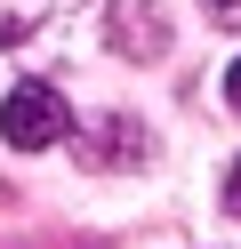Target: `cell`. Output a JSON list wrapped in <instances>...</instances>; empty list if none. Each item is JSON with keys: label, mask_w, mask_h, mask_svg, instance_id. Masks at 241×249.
<instances>
[{"label": "cell", "mask_w": 241, "mask_h": 249, "mask_svg": "<svg viewBox=\"0 0 241 249\" xmlns=\"http://www.w3.org/2000/svg\"><path fill=\"white\" fill-rule=\"evenodd\" d=\"M64 8H80V0H0V49H16V40H32L48 17H64Z\"/></svg>", "instance_id": "obj_3"}, {"label": "cell", "mask_w": 241, "mask_h": 249, "mask_svg": "<svg viewBox=\"0 0 241 249\" xmlns=\"http://www.w3.org/2000/svg\"><path fill=\"white\" fill-rule=\"evenodd\" d=\"M89 161H96V169H112V161H145V129H137V121H96Z\"/></svg>", "instance_id": "obj_4"}, {"label": "cell", "mask_w": 241, "mask_h": 249, "mask_svg": "<svg viewBox=\"0 0 241 249\" xmlns=\"http://www.w3.org/2000/svg\"><path fill=\"white\" fill-rule=\"evenodd\" d=\"M112 49L121 56H161L169 49V24H161L153 0H121V8H112Z\"/></svg>", "instance_id": "obj_2"}, {"label": "cell", "mask_w": 241, "mask_h": 249, "mask_svg": "<svg viewBox=\"0 0 241 249\" xmlns=\"http://www.w3.org/2000/svg\"><path fill=\"white\" fill-rule=\"evenodd\" d=\"M201 8H209V24H225V33L241 24V0H201Z\"/></svg>", "instance_id": "obj_5"}, {"label": "cell", "mask_w": 241, "mask_h": 249, "mask_svg": "<svg viewBox=\"0 0 241 249\" xmlns=\"http://www.w3.org/2000/svg\"><path fill=\"white\" fill-rule=\"evenodd\" d=\"M225 209H233V217H241V161H233V169H225Z\"/></svg>", "instance_id": "obj_6"}, {"label": "cell", "mask_w": 241, "mask_h": 249, "mask_svg": "<svg viewBox=\"0 0 241 249\" xmlns=\"http://www.w3.org/2000/svg\"><path fill=\"white\" fill-rule=\"evenodd\" d=\"M64 129H73V113H64V97H56L48 81H16L8 97H0V137H8L16 153L64 145Z\"/></svg>", "instance_id": "obj_1"}, {"label": "cell", "mask_w": 241, "mask_h": 249, "mask_svg": "<svg viewBox=\"0 0 241 249\" xmlns=\"http://www.w3.org/2000/svg\"><path fill=\"white\" fill-rule=\"evenodd\" d=\"M225 97H233V113H241V65H233V72H225Z\"/></svg>", "instance_id": "obj_7"}]
</instances>
